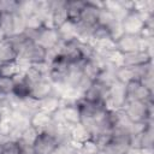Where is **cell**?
<instances>
[{"label":"cell","instance_id":"cell-11","mask_svg":"<svg viewBox=\"0 0 154 154\" xmlns=\"http://www.w3.org/2000/svg\"><path fill=\"white\" fill-rule=\"evenodd\" d=\"M0 29L6 37L13 35V14L0 13Z\"/></svg>","mask_w":154,"mask_h":154},{"label":"cell","instance_id":"cell-10","mask_svg":"<svg viewBox=\"0 0 154 154\" xmlns=\"http://www.w3.org/2000/svg\"><path fill=\"white\" fill-rule=\"evenodd\" d=\"M22 72L19 70V66L16 60L13 61H7V63H1L0 64V77L4 78H13L16 75Z\"/></svg>","mask_w":154,"mask_h":154},{"label":"cell","instance_id":"cell-12","mask_svg":"<svg viewBox=\"0 0 154 154\" xmlns=\"http://www.w3.org/2000/svg\"><path fill=\"white\" fill-rule=\"evenodd\" d=\"M0 154H19V146L16 141H7L1 146Z\"/></svg>","mask_w":154,"mask_h":154},{"label":"cell","instance_id":"cell-8","mask_svg":"<svg viewBox=\"0 0 154 154\" xmlns=\"http://www.w3.org/2000/svg\"><path fill=\"white\" fill-rule=\"evenodd\" d=\"M17 58H18V53L14 49V47L11 45V42L7 38L0 41V64L13 61Z\"/></svg>","mask_w":154,"mask_h":154},{"label":"cell","instance_id":"cell-9","mask_svg":"<svg viewBox=\"0 0 154 154\" xmlns=\"http://www.w3.org/2000/svg\"><path fill=\"white\" fill-rule=\"evenodd\" d=\"M52 124V117L46 112H37L30 119V125L35 129H47Z\"/></svg>","mask_w":154,"mask_h":154},{"label":"cell","instance_id":"cell-2","mask_svg":"<svg viewBox=\"0 0 154 154\" xmlns=\"http://www.w3.org/2000/svg\"><path fill=\"white\" fill-rule=\"evenodd\" d=\"M152 90L147 88L140 81H131L125 84V99L126 101H146L150 100Z\"/></svg>","mask_w":154,"mask_h":154},{"label":"cell","instance_id":"cell-5","mask_svg":"<svg viewBox=\"0 0 154 154\" xmlns=\"http://www.w3.org/2000/svg\"><path fill=\"white\" fill-rule=\"evenodd\" d=\"M142 42L143 38L138 35L132 34H123L117 41H116V49L120 52L122 54H128L142 49Z\"/></svg>","mask_w":154,"mask_h":154},{"label":"cell","instance_id":"cell-6","mask_svg":"<svg viewBox=\"0 0 154 154\" xmlns=\"http://www.w3.org/2000/svg\"><path fill=\"white\" fill-rule=\"evenodd\" d=\"M123 61H124V66H130V67L141 66L150 63V55L146 51H137V52L123 54Z\"/></svg>","mask_w":154,"mask_h":154},{"label":"cell","instance_id":"cell-7","mask_svg":"<svg viewBox=\"0 0 154 154\" xmlns=\"http://www.w3.org/2000/svg\"><path fill=\"white\" fill-rule=\"evenodd\" d=\"M51 91H52V87L48 83V81H46L45 78L30 84V96L36 100H42L49 96Z\"/></svg>","mask_w":154,"mask_h":154},{"label":"cell","instance_id":"cell-1","mask_svg":"<svg viewBox=\"0 0 154 154\" xmlns=\"http://www.w3.org/2000/svg\"><path fill=\"white\" fill-rule=\"evenodd\" d=\"M124 108V113L128 120L132 124L146 123L149 117V107L146 101H126Z\"/></svg>","mask_w":154,"mask_h":154},{"label":"cell","instance_id":"cell-3","mask_svg":"<svg viewBox=\"0 0 154 154\" xmlns=\"http://www.w3.org/2000/svg\"><path fill=\"white\" fill-rule=\"evenodd\" d=\"M60 146L55 136L48 131H41L34 142L35 154H53Z\"/></svg>","mask_w":154,"mask_h":154},{"label":"cell","instance_id":"cell-4","mask_svg":"<svg viewBox=\"0 0 154 154\" xmlns=\"http://www.w3.org/2000/svg\"><path fill=\"white\" fill-rule=\"evenodd\" d=\"M146 25V19L141 16L138 11L130 10L126 12L124 18L122 19V26L124 30V34H132V35H138L141 30Z\"/></svg>","mask_w":154,"mask_h":154},{"label":"cell","instance_id":"cell-14","mask_svg":"<svg viewBox=\"0 0 154 154\" xmlns=\"http://www.w3.org/2000/svg\"><path fill=\"white\" fill-rule=\"evenodd\" d=\"M18 142V146H19V154H35V150H34V144H29V143H25L23 141H17Z\"/></svg>","mask_w":154,"mask_h":154},{"label":"cell","instance_id":"cell-13","mask_svg":"<svg viewBox=\"0 0 154 154\" xmlns=\"http://www.w3.org/2000/svg\"><path fill=\"white\" fill-rule=\"evenodd\" d=\"M13 87H14L13 78H4V77H0V94L7 95V94L12 93Z\"/></svg>","mask_w":154,"mask_h":154}]
</instances>
